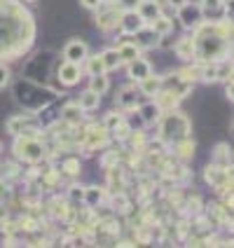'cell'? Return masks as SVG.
Returning <instances> with one entry per match:
<instances>
[{"mask_svg": "<svg viewBox=\"0 0 234 248\" xmlns=\"http://www.w3.org/2000/svg\"><path fill=\"white\" fill-rule=\"evenodd\" d=\"M61 120L66 124H70V126H80V122H82V108L80 106H66L63 108V112H61Z\"/></svg>", "mask_w": 234, "mask_h": 248, "instance_id": "obj_25", "label": "cell"}, {"mask_svg": "<svg viewBox=\"0 0 234 248\" xmlns=\"http://www.w3.org/2000/svg\"><path fill=\"white\" fill-rule=\"evenodd\" d=\"M101 10V7H98ZM120 16H122V7L117 10V7H106V10H101L96 16V26L101 31H112V28L120 26Z\"/></svg>", "mask_w": 234, "mask_h": 248, "instance_id": "obj_10", "label": "cell"}, {"mask_svg": "<svg viewBox=\"0 0 234 248\" xmlns=\"http://www.w3.org/2000/svg\"><path fill=\"white\" fill-rule=\"evenodd\" d=\"M157 122H159V138L164 143H176L180 138H187L190 134V120L178 110H166V115L159 117Z\"/></svg>", "mask_w": 234, "mask_h": 248, "instance_id": "obj_3", "label": "cell"}, {"mask_svg": "<svg viewBox=\"0 0 234 248\" xmlns=\"http://www.w3.org/2000/svg\"><path fill=\"white\" fill-rule=\"evenodd\" d=\"M82 5L87 7V10H98L103 2H101V0H82Z\"/></svg>", "mask_w": 234, "mask_h": 248, "instance_id": "obj_43", "label": "cell"}, {"mask_svg": "<svg viewBox=\"0 0 234 248\" xmlns=\"http://www.w3.org/2000/svg\"><path fill=\"white\" fill-rule=\"evenodd\" d=\"M173 155L180 157V159H190L194 155V143L190 138H180V140H176V143H173Z\"/></svg>", "mask_w": 234, "mask_h": 248, "instance_id": "obj_27", "label": "cell"}, {"mask_svg": "<svg viewBox=\"0 0 234 248\" xmlns=\"http://www.w3.org/2000/svg\"><path fill=\"white\" fill-rule=\"evenodd\" d=\"M82 63L87 66V73H89V75H98V73H106V68H103V61H101V56H87Z\"/></svg>", "mask_w": 234, "mask_h": 248, "instance_id": "obj_31", "label": "cell"}, {"mask_svg": "<svg viewBox=\"0 0 234 248\" xmlns=\"http://www.w3.org/2000/svg\"><path fill=\"white\" fill-rule=\"evenodd\" d=\"M101 61H103V68L106 73H110V70H117L122 66V59H120V52L117 49H106V52H101Z\"/></svg>", "mask_w": 234, "mask_h": 248, "instance_id": "obj_23", "label": "cell"}, {"mask_svg": "<svg viewBox=\"0 0 234 248\" xmlns=\"http://www.w3.org/2000/svg\"><path fill=\"white\" fill-rule=\"evenodd\" d=\"M173 47H176V54H178L183 61H194V40H192V35L180 38Z\"/></svg>", "mask_w": 234, "mask_h": 248, "instance_id": "obj_20", "label": "cell"}, {"mask_svg": "<svg viewBox=\"0 0 234 248\" xmlns=\"http://www.w3.org/2000/svg\"><path fill=\"white\" fill-rule=\"evenodd\" d=\"M216 164L232 166V152H230V148H227L225 143H220V145L216 148Z\"/></svg>", "mask_w": 234, "mask_h": 248, "instance_id": "obj_30", "label": "cell"}, {"mask_svg": "<svg viewBox=\"0 0 234 248\" xmlns=\"http://www.w3.org/2000/svg\"><path fill=\"white\" fill-rule=\"evenodd\" d=\"M80 78H82V66H80V63H70V61H63V63L59 66V80H61L63 84L73 87V84L80 82Z\"/></svg>", "mask_w": 234, "mask_h": 248, "instance_id": "obj_13", "label": "cell"}, {"mask_svg": "<svg viewBox=\"0 0 234 248\" xmlns=\"http://www.w3.org/2000/svg\"><path fill=\"white\" fill-rule=\"evenodd\" d=\"M10 194H12V190L7 187V183H2V178H0V204H5L10 199Z\"/></svg>", "mask_w": 234, "mask_h": 248, "instance_id": "obj_39", "label": "cell"}, {"mask_svg": "<svg viewBox=\"0 0 234 248\" xmlns=\"http://www.w3.org/2000/svg\"><path fill=\"white\" fill-rule=\"evenodd\" d=\"M222 2H225V5H232V0H222Z\"/></svg>", "mask_w": 234, "mask_h": 248, "instance_id": "obj_46", "label": "cell"}, {"mask_svg": "<svg viewBox=\"0 0 234 248\" xmlns=\"http://www.w3.org/2000/svg\"><path fill=\"white\" fill-rule=\"evenodd\" d=\"M129 206H131V202H129V197H126L122 190L112 197V208H115V211H122V213H126V211H129Z\"/></svg>", "mask_w": 234, "mask_h": 248, "instance_id": "obj_32", "label": "cell"}, {"mask_svg": "<svg viewBox=\"0 0 234 248\" xmlns=\"http://www.w3.org/2000/svg\"><path fill=\"white\" fill-rule=\"evenodd\" d=\"M68 197L73 202H82L84 199V187L82 185H70L68 187Z\"/></svg>", "mask_w": 234, "mask_h": 248, "instance_id": "obj_37", "label": "cell"}, {"mask_svg": "<svg viewBox=\"0 0 234 248\" xmlns=\"http://www.w3.org/2000/svg\"><path fill=\"white\" fill-rule=\"evenodd\" d=\"M194 40V61L199 63H218L232 54V21L227 16L222 19H204L192 31Z\"/></svg>", "mask_w": 234, "mask_h": 248, "instance_id": "obj_2", "label": "cell"}, {"mask_svg": "<svg viewBox=\"0 0 234 248\" xmlns=\"http://www.w3.org/2000/svg\"><path fill=\"white\" fill-rule=\"evenodd\" d=\"M134 35H136V40L134 42L138 45V49H150V47H157V45H159V35H157L152 28L143 26L138 33H134Z\"/></svg>", "mask_w": 234, "mask_h": 248, "instance_id": "obj_16", "label": "cell"}, {"mask_svg": "<svg viewBox=\"0 0 234 248\" xmlns=\"http://www.w3.org/2000/svg\"><path fill=\"white\" fill-rule=\"evenodd\" d=\"M122 122H124L122 112H108V115H106V120H103V126H106L108 131H112L117 124H122Z\"/></svg>", "mask_w": 234, "mask_h": 248, "instance_id": "obj_34", "label": "cell"}, {"mask_svg": "<svg viewBox=\"0 0 234 248\" xmlns=\"http://www.w3.org/2000/svg\"><path fill=\"white\" fill-rule=\"evenodd\" d=\"M106 140H108V129L101 124H89V126H84V138H82V150L84 152H94L96 148H103L106 145Z\"/></svg>", "mask_w": 234, "mask_h": 248, "instance_id": "obj_7", "label": "cell"}, {"mask_svg": "<svg viewBox=\"0 0 234 248\" xmlns=\"http://www.w3.org/2000/svg\"><path fill=\"white\" fill-rule=\"evenodd\" d=\"M7 218V208H5V204H0V222Z\"/></svg>", "mask_w": 234, "mask_h": 248, "instance_id": "obj_45", "label": "cell"}, {"mask_svg": "<svg viewBox=\"0 0 234 248\" xmlns=\"http://www.w3.org/2000/svg\"><path fill=\"white\" fill-rule=\"evenodd\" d=\"M112 134H115V138H117V140H126V138H129V134H131V126L126 124V120H124L122 124H117V126L112 129Z\"/></svg>", "mask_w": 234, "mask_h": 248, "instance_id": "obj_35", "label": "cell"}, {"mask_svg": "<svg viewBox=\"0 0 234 248\" xmlns=\"http://www.w3.org/2000/svg\"><path fill=\"white\" fill-rule=\"evenodd\" d=\"M103 199H106V190L103 187H96V185H89V187H84V204L89 208H98L103 204Z\"/></svg>", "mask_w": 234, "mask_h": 248, "instance_id": "obj_18", "label": "cell"}, {"mask_svg": "<svg viewBox=\"0 0 234 248\" xmlns=\"http://www.w3.org/2000/svg\"><path fill=\"white\" fill-rule=\"evenodd\" d=\"M117 52H120V59H122V63H129V61H134L136 56H140V49H138V45H136V42H129V40L120 42Z\"/></svg>", "mask_w": 234, "mask_h": 248, "instance_id": "obj_24", "label": "cell"}, {"mask_svg": "<svg viewBox=\"0 0 234 248\" xmlns=\"http://www.w3.org/2000/svg\"><path fill=\"white\" fill-rule=\"evenodd\" d=\"M61 169H63V173H66V176H78L82 166H80V159H78V157H68V159L61 164Z\"/></svg>", "mask_w": 234, "mask_h": 248, "instance_id": "obj_33", "label": "cell"}, {"mask_svg": "<svg viewBox=\"0 0 234 248\" xmlns=\"http://www.w3.org/2000/svg\"><path fill=\"white\" fill-rule=\"evenodd\" d=\"M7 131L12 136H33V138H40L42 136V129L38 120L31 115V112H24V115H14L12 120L7 122Z\"/></svg>", "mask_w": 234, "mask_h": 248, "instance_id": "obj_5", "label": "cell"}, {"mask_svg": "<svg viewBox=\"0 0 234 248\" xmlns=\"http://www.w3.org/2000/svg\"><path fill=\"white\" fill-rule=\"evenodd\" d=\"M202 211V199L199 197H192L190 202H187V213H192V216H197Z\"/></svg>", "mask_w": 234, "mask_h": 248, "instance_id": "obj_38", "label": "cell"}, {"mask_svg": "<svg viewBox=\"0 0 234 248\" xmlns=\"http://www.w3.org/2000/svg\"><path fill=\"white\" fill-rule=\"evenodd\" d=\"M150 28L159 35V38H162V35H166V33H171V31H173V21H171L169 16H164V14H159V16L150 24Z\"/></svg>", "mask_w": 234, "mask_h": 248, "instance_id": "obj_28", "label": "cell"}, {"mask_svg": "<svg viewBox=\"0 0 234 248\" xmlns=\"http://www.w3.org/2000/svg\"><path fill=\"white\" fill-rule=\"evenodd\" d=\"M199 7H202L204 16H211L213 21H216V16H220L222 19V14L227 12V5H225L222 0H202Z\"/></svg>", "mask_w": 234, "mask_h": 248, "instance_id": "obj_17", "label": "cell"}, {"mask_svg": "<svg viewBox=\"0 0 234 248\" xmlns=\"http://www.w3.org/2000/svg\"><path fill=\"white\" fill-rule=\"evenodd\" d=\"M35 40V21L19 0H0V59H19Z\"/></svg>", "mask_w": 234, "mask_h": 248, "instance_id": "obj_1", "label": "cell"}, {"mask_svg": "<svg viewBox=\"0 0 234 248\" xmlns=\"http://www.w3.org/2000/svg\"><path fill=\"white\" fill-rule=\"evenodd\" d=\"M7 82H10V70L0 63V89H2V87H5Z\"/></svg>", "mask_w": 234, "mask_h": 248, "instance_id": "obj_40", "label": "cell"}, {"mask_svg": "<svg viewBox=\"0 0 234 248\" xmlns=\"http://www.w3.org/2000/svg\"><path fill=\"white\" fill-rule=\"evenodd\" d=\"M185 2H187V0H169V5H171L173 10H178L180 5H185Z\"/></svg>", "mask_w": 234, "mask_h": 248, "instance_id": "obj_44", "label": "cell"}, {"mask_svg": "<svg viewBox=\"0 0 234 248\" xmlns=\"http://www.w3.org/2000/svg\"><path fill=\"white\" fill-rule=\"evenodd\" d=\"M45 155H47V148H45V143H42L40 138L16 136V140H14V157L16 159L38 164L40 159H45Z\"/></svg>", "mask_w": 234, "mask_h": 248, "instance_id": "obj_4", "label": "cell"}, {"mask_svg": "<svg viewBox=\"0 0 234 248\" xmlns=\"http://www.w3.org/2000/svg\"><path fill=\"white\" fill-rule=\"evenodd\" d=\"M155 103L159 106V110L166 112V110H176L180 103V96L176 92H171V89H159L157 94H155Z\"/></svg>", "mask_w": 234, "mask_h": 248, "instance_id": "obj_15", "label": "cell"}, {"mask_svg": "<svg viewBox=\"0 0 234 248\" xmlns=\"http://www.w3.org/2000/svg\"><path fill=\"white\" fill-rule=\"evenodd\" d=\"M108 87H110V80L106 78V73L92 75V80H89V89H92V92H96V94H106V92H108Z\"/></svg>", "mask_w": 234, "mask_h": 248, "instance_id": "obj_29", "label": "cell"}, {"mask_svg": "<svg viewBox=\"0 0 234 248\" xmlns=\"http://www.w3.org/2000/svg\"><path fill=\"white\" fill-rule=\"evenodd\" d=\"M19 2H35V0H19Z\"/></svg>", "mask_w": 234, "mask_h": 248, "instance_id": "obj_47", "label": "cell"}, {"mask_svg": "<svg viewBox=\"0 0 234 248\" xmlns=\"http://www.w3.org/2000/svg\"><path fill=\"white\" fill-rule=\"evenodd\" d=\"M117 2H120L122 10H136V5H138V0H117Z\"/></svg>", "mask_w": 234, "mask_h": 248, "instance_id": "obj_41", "label": "cell"}, {"mask_svg": "<svg viewBox=\"0 0 234 248\" xmlns=\"http://www.w3.org/2000/svg\"><path fill=\"white\" fill-rule=\"evenodd\" d=\"M117 162H120V155H117V150H110L103 159H101V164H103V169H112V166H117Z\"/></svg>", "mask_w": 234, "mask_h": 248, "instance_id": "obj_36", "label": "cell"}, {"mask_svg": "<svg viewBox=\"0 0 234 248\" xmlns=\"http://www.w3.org/2000/svg\"><path fill=\"white\" fill-rule=\"evenodd\" d=\"M138 110H140V117H143V122L145 124H155L159 117H162V110H159V106H157L155 101L145 103V106H140Z\"/></svg>", "mask_w": 234, "mask_h": 248, "instance_id": "obj_26", "label": "cell"}, {"mask_svg": "<svg viewBox=\"0 0 234 248\" xmlns=\"http://www.w3.org/2000/svg\"><path fill=\"white\" fill-rule=\"evenodd\" d=\"M117 106H120L122 110H136V108H138V94H136V89H131V87H124L122 92H120V96H117Z\"/></svg>", "mask_w": 234, "mask_h": 248, "instance_id": "obj_19", "label": "cell"}, {"mask_svg": "<svg viewBox=\"0 0 234 248\" xmlns=\"http://www.w3.org/2000/svg\"><path fill=\"white\" fill-rule=\"evenodd\" d=\"M98 103H101V94L96 92H92V89H87L80 94V101H78V106L82 108V112H92L98 108Z\"/></svg>", "mask_w": 234, "mask_h": 248, "instance_id": "obj_22", "label": "cell"}, {"mask_svg": "<svg viewBox=\"0 0 234 248\" xmlns=\"http://www.w3.org/2000/svg\"><path fill=\"white\" fill-rule=\"evenodd\" d=\"M204 178L208 185H213L220 194L232 190V166H220V164H208L204 169Z\"/></svg>", "mask_w": 234, "mask_h": 248, "instance_id": "obj_6", "label": "cell"}, {"mask_svg": "<svg viewBox=\"0 0 234 248\" xmlns=\"http://www.w3.org/2000/svg\"><path fill=\"white\" fill-rule=\"evenodd\" d=\"M136 12H138V16H140L145 24H152V21L162 14V5H159L157 0H138Z\"/></svg>", "mask_w": 234, "mask_h": 248, "instance_id": "obj_14", "label": "cell"}, {"mask_svg": "<svg viewBox=\"0 0 234 248\" xmlns=\"http://www.w3.org/2000/svg\"><path fill=\"white\" fill-rule=\"evenodd\" d=\"M103 225V230H108V232H120V225L115 220H106V222H101Z\"/></svg>", "mask_w": 234, "mask_h": 248, "instance_id": "obj_42", "label": "cell"}, {"mask_svg": "<svg viewBox=\"0 0 234 248\" xmlns=\"http://www.w3.org/2000/svg\"><path fill=\"white\" fill-rule=\"evenodd\" d=\"M101 2H106V0H101Z\"/></svg>", "mask_w": 234, "mask_h": 248, "instance_id": "obj_48", "label": "cell"}, {"mask_svg": "<svg viewBox=\"0 0 234 248\" xmlns=\"http://www.w3.org/2000/svg\"><path fill=\"white\" fill-rule=\"evenodd\" d=\"M87 56H89V47L82 40H70L66 45V49H63V59L70 61V63H80L82 66V61Z\"/></svg>", "mask_w": 234, "mask_h": 248, "instance_id": "obj_12", "label": "cell"}, {"mask_svg": "<svg viewBox=\"0 0 234 248\" xmlns=\"http://www.w3.org/2000/svg\"><path fill=\"white\" fill-rule=\"evenodd\" d=\"M126 73H129V78H131L134 82H140L143 78L152 75V66H150V61H148V59L136 56L134 61H129V63H126Z\"/></svg>", "mask_w": 234, "mask_h": 248, "instance_id": "obj_11", "label": "cell"}, {"mask_svg": "<svg viewBox=\"0 0 234 248\" xmlns=\"http://www.w3.org/2000/svg\"><path fill=\"white\" fill-rule=\"evenodd\" d=\"M145 26V21L138 16L136 10H122V16H120V31L124 35H134L140 28Z\"/></svg>", "mask_w": 234, "mask_h": 248, "instance_id": "obj_9", "label": "cell"}, {"mask_svg": "<svg viewBox=\"0 0 234 248\" xmlns=\"http://www.w3.org/2000/svg\"><path fill=\"white\" fill-rule=\"evenodd\" d=\"M178 19H180V24H183V28L194 31V28L204 21V12H202L199 2H190V0H187L185 5L178 7Z\"/></svg>", "mask_w": 234, "mask_h": 248, "instance_id": "obj_8", "label": "cell"}, {"mask_svg": "<svg viewBox=\"0 0 234 248\" xmlns=\"http://www.w3.org/2000/svg\"><path fill=\"white\" fill-rule=\"evenodd\" d=\"M159 89H162V78H155V75H148L138 82V92L143 96H155Z\"/></svg>", "mask_w": 234, "mask_h": 248, "instance_id": "obj_21", "label": "cell"}]
</instances>
